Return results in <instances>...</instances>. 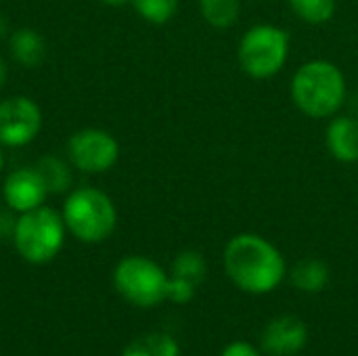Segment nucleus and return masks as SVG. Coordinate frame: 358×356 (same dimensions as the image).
Masks as SVG:
<instances>
[{"label": "nucleus", "instance_id": "nucleus-1", "mask_svg": "<svg viewBox=\"0 0 358 356\" xmlns=\"http://www.w3.org/2000/svg\"><path fill=\"white\" fill-rule=\"evenodd\" d=\"M222 264L233 285L252 296L271 294L287 275V264L279 248L256 233L231 237L222 254Z\"/></svg>", "mask_w": 358, "mask_h": 356}, {"label": "nucleus", "instance_id": "nucleus-2", "mask_svg": "<svg viewBox=\"0 0 358 356\" xmlns=\"http://www.w3.org/2000/svg\"><path fill=\"white\" fill-rule=\"evenodd\" d=\"M289 94L304 115L313 120H329L338 115L346 103V76L327 59H310L296 69Z\"/></svg>", "mask_w": 358, "mask_h": 356}, {"label": "nucleus", "instance_id": "nucleus-3", "mask_svg": "<svg viewBox=\"0 0 358 356\" xmlns=\"http://www.w3.org/2000/svg\"><path fill=\"white\" fill-rule=\"evenodd\" d=\"M67 233L82 243H103L117 229V208L99 187L84 185L67 193L61 208Z\"/></svg>", "mask_w": 358, "mask_h": 356}, {"label": "nucleus", "instance_id": "nucleus-4", "mask_svg": "<svg viewBox=\"0 0 358 356\" xmlns=\"http://www.w3.org/2000/svg\"><path fill=\"white\" fill-rule=\"evenodd\" d=\"M65 222L59 210L48 208L46 204L17 214L15 231H13V245L17 254L34 266H42L52 262L63 245H65Z\"/></svg>", "mask_w": 358, "mask_h": 356}, {"label": "nucleus", "instance_id": "nucleus-5", "mask_svg": "<svg viewBox=\"0 0 358 356\" xmlns=\"http://www.w3.org/2000/svg\"><path fill=\"white\" fill-rule=\"evenodd\" d=\"M289 34L275 23L252 25L239 40L237 59L245 76L268 80L277 76L289 59Z\"/></svg>", "mask_w": 358, "mask_h": 356}, {"label": "nucleus", "instance_id": "nucleus-6", "mask_svg": "<svg viewBox=\"0 0 358 356\" xmlns=\"http://www.w3.org/2000/svg\"><path fill=\"white\" fill-rule=\"evenodd\" d=\"M166 271L147 256H126L113 269V285L117 294L138 308H153L166 302L168 292Z\"/></svg>", "mask_w": 358, "mask_h": 356}, {"label": "nucleus", "instance_id": "nucleus-7", "mask_svg": "<svg viewBox=\"0 0 358 356\" xmlns=\"http://www.w3.org/2000/svg\"><path fill=\"white\" fill-rule=\"evenodd\" d=\"M120 159V143L105 128H80L67 141V162L82 174H105Z\"/></svg>", "mask_w": 358, "mask_h": 356}, {"label": "nucleus", "instance_id": "nucleus-8", "mask_svg": "<svg viewBox=\"0 0 358 356\" xmlns=\"http://www.w3.org/2000/svg\"><path fill=\"white\" fill-rule=\"evenodd\" d=\"M42 130V109L25 94L0 99V147L21 149L31 145Z\"/></svg>", "mask_w": 358, "mask_h": 356}, {"label": "nucleus", "instance_id": "nucleus-9", "mask_svg": "<svg viewBox=\"0 0 358 356\" xmlns=\"http://www.w3.org/2000/svg\"><path fill=\"white\" fill-rule=\"evenodd\" d=\"M48 189L36 166H23L6 174L2 180V201L15 214L36 210L46 204Z\"/></svg>", "mask_w": 358, "mask_h": 356}, {"label": "nucleus", "instance_id": "nucleus-10", "mask_svg": "<svg viewBox=\"0 0 358 356\" xmlns=\"http://www.w3.org/2000/svg\"><path fill=\"white\" fill-rule=\"evenodd\" d=\"M308 342V325L296 315H281L266 323L260 346L271 356H294Z\"/></svg>", "mask_w": 358, "mask_h": 356}, {"label": "nucleus", "instance_id": "nucleus-11", "mask_svg": "<svg viewBox=\"0 0 358 356\" xmlns=\"http://www.w3.org/2000/svg\"><path fill=\"white\" fill-rule=\"evenodd\" d=\"M325 147L340 164L358 162V118L338 113L329 118L325 130Z\"/></svg>", "mask_w": 358, "mask_h": 356}, {"label": "nucleus", "instance_id": "nucleus-12", "mask_svg": "<svg viewBox=\"0 0 358 356\" xmlns=\"http://www.w3.org/2000/svg\"><path fill=\"white\" fill-rule=\"evenodd\" d=\"M6 46L10 57L21 67H38L46 59V40L34 27H19L13 29L6 38Z\"/></svg>", "mask_w": 358, "mask_h": 356}, {"label": "nucleus", "instance_id": "nucleus-13", "mask_svg": "<svg viewBox=\"0 0 358 356\" xmlns=\"http://www.w3.org/2000/svg\"><path fill=\"white\" fill-rule=\"evenodd\" d=\"M36 170L40 172L50 195H67L73 185L71 164L59 155H44L36 162Z\"/></svg>", "mask_w": 358, "mask_h": 356}, {"label": "nucleus", "instance_id": "nucleus-14", "mask_svg": "<svg viewBox=\"0 0 358 356\" xmlns=\"http://www.w3.org/2000/svg\"><path fill=\"white\" fill-rule=\"evenodd\" d=\"M292 285L304 294H319L329 283V266L319 258H304L292 269Z\"/></svg>", "mask_w": 358, "mask_h": 356}, {"label": "nucleus", "instance_id": "nucleus-15", "mask_svg": "<svg viewBox=\"0 0 358 356\" xmlns=\"http://www.w3.org/2000/svg\"><path fill=\"white\" fill-rule=\"evenodd\" d=\"M122 356H180V346L170 334H145L132 340Z\"/></svg>", "mask_w": 358, "mask_h": 356}, {"label": "nucleus", "instance_id": "nucleus-16", "mask_svg": "<svg viewBox=\"0 0 358 356\" xmlns=\"http://www.w3.org/2000/svg\"><path fill=\"white\" fill-rule=\"evenodd\" d=\"M199 13L208 25L229 29L241 17V0H199Z\"/></svg>", "mask_w": 358, "mask_h": 356}, {"label": "nucleus", "instance_id": "nucleus-17", "mask_svg": "<svg viewBox=\"0 0 358 356\" xmlns=\"http://www.w3.org/2000/svg\"><path fill=\"white\" fill-rule=\"evenodd\" d=\"M292 13L308 23V25H323L334 19L338 10V0H287Z\"/></svg>", "mask_w": 358, "mask_h": 356}, {"label": "nucleus", "instance_id": "nucleus-18", "mask_svg": "<svg viewBox=\"0 0 358 356\" xmlns=\"http://www.w3.org/2000/svg\"><path fill=\"white\" fill-rule=\"evenodd\" d=\"M130 4L151 25H166L178 10V0H130Z\"/></svg>", "mask_w": 358, "mask_h": 356}, {"label": "nucleus", "instance_id": "nucleus-19", "mask_svg": "<svg viewBox=\"0 0 358 356\" xmlns=\"http://www.w3.org/2000/svg\"><path fill=\"white\" fill-rule=\"evenodd\" d=\"M172 275L174 277H180V279H187L195 285H199L206 275H208V264H206V258L195 252V250H185L180 252L174 262H172Z\"/></svg>", "mask_w": 358, "mask_h": 356}, {"label": "nucleus", "instance_id": "nucleus-20", "mask_svg": "<svg viewBox=\"0 0 358 356\" xmlns=\"http://www.w3.org/2000/svg\"><path fill=\"white\" fill-rule=\"evenodd\" d=\"M195 290L197 285L187 281V279H180V277H174L170 275L168 279V292H166V300L172 302V304H189L193 298H195Z\"/></svg>", "mask_w": 358, "mask_h": 356}, {"label": "nucleus", "instance_id": "nucleus-21", "mask_svg": "<svg viewBox=\"0 0 358 356\" xmlns=\"http://www.w3.org/2000/svg\"><path fill=\"white\" fill-rule=\"evenodd\" d=\"M220 356H262V355H260V350H258L252 342H248V340H235V342H231V344H227V346H224V350L220 353Z\"/></svg>", "mask_w": 358, "mask_h": 356}, {"label": "nucleus", "instance_id": "nucleus-22", "mask_svg": "<svg viewBox=\"0 0 358 356\" xmlns=\"http://www.w3.org/2000/svg\"><path fill=\"white\" fill-rule=\"evenodd\" d=\"M15 222H17V216L13 210H0V235L4 237H13V231H15Z\"/></svg>", "mask_w": 358, "mask_h": 356}, {"label": "nucleus", "instance_id": "nucleus-23", "mask_svg": "<svg viewBox=\"0 0 358 356\" xmlns=\"http://www.w3.org/2000/svg\"><path fill=\"white\" fill-rule=\"evenodd\" d=\"M8 34H10V25H8V19H6V15H2V13H0V40L8 38Z\"/></svg>", "mask_w": 358, "mask_h": 356}, {"label": "nucleus", "instance_id": "nucleus-24", "mask_svg": "<svg viewBox=\"0 0 358 356\" xmlns=\"http://www.w3.org/2000/svg\"><path fill=\"white\" fill-rule=\"evenodd\" d=\"M6 78H8V65H6V61L0 57V94H2L4 84H6Z\"/></svg>", "mask_w": 358, "mask_h": 356}, {"label": "nucleus", "instance_id": "nucleus-25", "mask_svg": "<svg viewBox=\"0 0 358 356\" xmlns=\"http://www.w3.org/2000/svg\"><path fill=\"white\" fill-rule=\"evenodd\" d=\"M99 2H103L105 6H126V4H130V0H99Z\"/></svg>", "mask_w": 358, "mask_h": 356}, {"label": "nucleus", "instance_id": "nucleus-26", "mask_svg": "<svg viewBox=\"0 0 358 356\" xmlns=\"http://www.w3.org/2000/svg\"><path fill=\"white\" fill-rule=\"evenodd\" d=\"M4 166H6V159H4V151H2V147H0V176H2V172H4Z\"/></svg>", "mask_w": 358, "mask_h": 356}]
</instances>
